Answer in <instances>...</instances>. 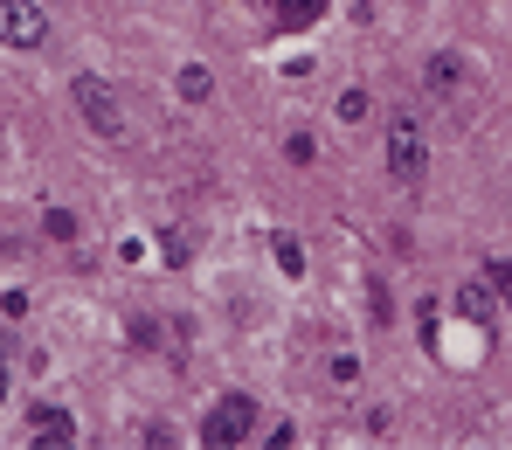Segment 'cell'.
<instances>
[{"label":"cell","mask_w":512,"mask_h":450,"mask_svg":"<svg viewBox=\"0 0 512 450\" xmlns=\"http://www.w3.org/2000/svg\"><path fill=\"white\" fill-rule=\"evenodd\" d=\"M70 104L84 111V125L97 139H125V90L111 84V77H77L70 84Z\"/></svg>","instance_id":"cell-1"},{"label":"cell","mask_w":512,"mask_h":450,"mask_svg":"<svg viewBox=\"0 0 512 450\" xmlns=\"http://www.w3.org/2000/svg\"><path fill=\"white\" fill-rule=\"evenodd\" d=\"M256 437V402L236 388V395H222L208 416H201V444L208 450H229V444H250Z\"/></svg>","instance_id":"cell-2"},{"label":"cell","mask_w":512,"mask_h":450,"mask_svg":"<svg viewBox=\"0 0 512 450\" xmlns=\"http://www.w3.org/2000/svg\"><path fill=\"white\" fill-rule=\"evenodd\" d=\"M388 174L402 180V187H416L429 174V146H423V125L416 118H395L388 125Z\"/></svg>","instance_id":"cell-3"},{"label":"cell","mask_w":512,"mask_h":450,"mask_svg":"<svg viewBox=\"0 0 512 450\" xmlns=\"http://www.w3.org/2000/svg\"><path fill=\"white\" fill-rule=\"evenodd\" d=\"M49 42V14L35 0H0V49H42Z\"/></svg>","instance_id":"cell-4"},{"label":"cell","mask_w":512,"mask_h":450,"mask_svg":"<svg viewBox=\"0 0 512 450\" xmlns=\"http://www.w3.org/2000/svg\"><path fill=\"white\" fill-rule=\"evenodd\" d=\"M28 444H35V450H63V444H77V416H70V409H56V402L28 409Z\"/></svg>","instance_id":"cell-5"},{"label":"cell","mask_w":512,"mask_h":450,"mask_svg":"<svg viewBox=\"0 0 512 450\" xmlns=\"http://www.w3.org/2000/svg\"><path fill=\"white\" fill-rule=\"evenodd\" d=\"M457 312L471 319V326H499V291H492V277H471V284H457Z\"/></svg>","instance_id":"cell-6"},{"label":"cell","mask_w":512,"mask_h":450,"mask_svg":"<svg viewBox=\"0 0 512 450\" xmlns=\"http://www.w3.org/2000/svg\"><path fill=\"white\" fill-rule=\"evenodd\" d=\"M326 7H333V0H270V21H277V28H312Z\"/></svg>","instance_id":"cell-7"},{"label":"cell","mask_w":512,"mask_h":450,"mask_svg":"<svg viewBox=\"0 0 512 450\" xmlns=\"http://www.w3.org/2000/svg\"><path fill=\"white\" fill-rule=\"evenodd\" d=\"M367 111H374V97H367V90H340V104H333V118H340V125H360Z\"/></svg>","instance_id":"cell-8"},{"label":"cell","mask_w":512,"mask_h":450,"mask_svg":"<svg viewBox=\"0 0 512 450\" xmlns=\"http://www.w3.org/2000/svg\"><path fill=\"white\" fill-rule=\"evenodd\" d=\"M208 90H215V77H208L201 63H187V70H180V97H187V104H201Z\"/></svg>","instance_id":"cell-9"},{"label":"cell","mask_w":512,"mask_h":450,"mask_svg":"<svg viewBox=\"0 0 512 450\" xmlns=\"http://www.w3.org/2000/svg\"><path fill=\"white\" fill-rule=\"evenodd\" d=\"M457 77H464V70H457V56L443 49V56L429 63V90H450V84H457Z\"/></svg>","instance_id":"cell-10"},{"label":"cell","mask_w":512,"mask_h":450,"mask_svg":"<svg viewBox=\"0 0 512 450\" xmlns=\"http://www.w3.org/2000/svg\"><path fill=\"white\" fill-rule=\"evenodd\" d=\"M485 277H492V291H499V305L512 312V257H506V264H492Z\"/></svg>","instance_id":"cell-11"},{"label":"cell","mask_w":512,"mask_h":450,"mask_svg":"<svg viewBox=\"0 0 512 450\" xmlns=\"http://www.w3.org/2000/svg\"><path fill=\"white\" fill-rule=\"evenodd\" d=\"M42 229L63 243V236H77V215H70V208H49V222H42Z\"/></svg>","instance_id":"cell-12"},{"label":"cell","mask_w":512,"mask_h":450,"mask_svg":"<svg viewBox=\"0 0 512 450\" xmlns=\"http://www.w3.org/2000/svg\"><path fill=\"white\" fill-rule=\"evenodd\" d=\"M277 264H284V270H291V277H298V270H305V250H298L291 236H277Z\"/></svg>","instance_id":"cell-13"},{"label":"cell","mask_w":512,"mask_h":450,"mask_svg":"<svg viewBox=\"0 0 512 450\" xmlns=\"http://www.w3.org/2000/svg\"><path fill=\"white\" fill-rule=\"evenodd\" d=\"M0 402H7V367H0Z\"/></svg>","instance_id":"cell-14"}]
</instances>
